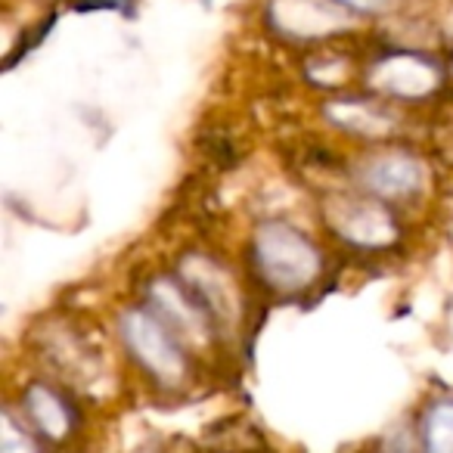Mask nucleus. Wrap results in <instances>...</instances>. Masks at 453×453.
<instances>
[{
  "label": "nucleus",
  "mask_w": 453,
  "mask_h": 453,
  "mask_svg": "<svg viewBox=\"0 0 453 453\" xmlns=\"http://www.w3.org/2000/svg\"><path fill=\"white\" fill-rule=\"evenodd\" d=\"M252 258L258 267V277L280 296L308 289L323 271V258L317 246L286 220H265L255 230Z\"/></svg>",
  "instance_id": "nucleus-1"
},
{
  "label": "nucleus",
  "mask_w": 453,
  "mask_h": 453,
  "mask_svg": "<svg viewBox=\"0 0 453 453\" xmlns=\"http://www.w3.org/2000/svg\"><path fill=\"white\" fill-rule=\"evenodd\" d=\"M121 339L131 348L134 360L150 372L158 382H180L183 372H187V360L177 345L180 335L156 314V311H125L121 314Z\"/></svg>",
  "instance_id": "nucleus-2"
},
{
  "label": "nucleus",
  "mask_w": 453,
  "mask_h": 453,
  "mask_svg": "<svg viewBox=\"0 0 453 453\" xmlns=\"http://www.w3.org/2000/svg\"><path fill=\"white\" fill-rule=\"evenodd\" d=\"M326 220L342 240L360 249H385L397 240L395 214L372 199H333Z\"/></svg>",
  "instance_id": "nucleus-3"
},
{
  "label": "nucleus",
  "mask_w": 453,
  "mask_h": 453,
  "mask_svg": "<svg viewBox=\"0 0 453 453\" xmlns=\"http://www.w3.org/2000/svg\"><path fill=\"white\" fill-rule=\"evenodd\" d=\"M150 304L180 339L189 342H205L211 333L214 320L208 317V311L199 304V298L189 292V286L183 280L158 277L150 286Z\"/></svg>",
  "instance_id": "nucleus-4"
},
{
  "label": "nucleus",
  "mask_w": 453,
  "mask_h": 453,
  "mask_svg": "<svg viewBox=\"0 0 453 453\" xmlns=\"http://www.w3.org/2000/svg\"><path fill=\"white\" fill-rule=\"evenodd\" d=\"M180 280L189 286L199 304L208 311L214 323H224V326H234L236 314H240V302H236L234 283L226 273H220L218 265H211L202 255H189L180 265Z\"/></svg>",
  "instance_id": "nucleus-5"
},
{
  "label": "nucleus",
  "mask_w": 453,
  "mask_h": 453,
  "mask_svg": "<svg viewBox=\"0 0 453 453\" xmlns=\"http://www.w3.org/2000/svg\"><path fill=\"white\" fill-rule=\"evenodd\" d=\"M360 183L379 199H410L426 183V165L407 152H385L364 165Z\"/></svg>",
  "instance_id": "nucleus-6"
},
{
  "label": "nucleus",
  "mask_w": 453,
  "mask_h": 453,
  "mask_svg": "<svg viewBox=\"0 0 453 453\" xmlns=\"http://www.w3.org/2000/svg\"><path fill=\"white\" fill-rule=\"evenodd\" d=\"M372 81L397 96H422L434 88L438 69L419 53H388L372 65Z\"/></svg>",
  "instance_id": "nucleus-7"
},
{
  "label": "nucleus",
  "mask_w": 453,
  "mask_h": 453,
  "mask_svg": "<svg viewBox=\"0 0 453 453\" xmlns=\"http://www.w3.org/2000/svg\"><path fill=\"white\" fill-rule=\"evenodd\" d=\"M271 16L280 32L296 38H317L345 26V16L326 0H271Z\"/></svg>",
  "instance_id": "nucleus-8"
},
{
  "label": "nucleus",
  "mask_w": 453,
  "mask_h": 453,
  "mask_svg": "<svg viewBox=\"0 0 453 453\" xmlns=\"http://www.w3.org/2000/svg\"><path fill=\"white\" fill-rule=\"evenodd\" d=\"M26 410H28V419L35 422V428L50 441H63L65 434L72 432V426H75L72 407L59 397V391L50 388V385H41V382L28 385Z\"/></svg>",
  "instance_id": "nucleus-9"
},
{
  "label": "nucleus",
  "mask_w": 453,
  "mask_h": 453,
  "mask_svg": "<svg viewBox=\"0 0 453 453\" xmlns=\"http://www.w3.org/2000/svg\"><path fill=\"white\" fill-rule=\"evenodd\" d=\"M326 119L351 134H364V137H382L391 127V115L382 106H372V103H360V100L329 103Z\"/></svg>",
  "instance_id": "nucleus-10"
},
{
  "label": "nucleus",
  "mask_w": 453,
  "mask_h": 453,
  "mask_svg": "<svg viewBox=\"0 0 453 453\" xmlns=\"http://www.w3.org/2000/svg\"><path fill=\"white\" fill-rule=\"evenodd\" d=\"M422 444L432 453H453V397H438L426 407Z\"/></svg>",
  "instance_id": "nucleus-11"
},
{
  "label": "nucleus",
  "mask_w": 453,
  "mask_h": 453,
  "mask_svg": "<svg viewBox=\"0 0 453 453\" xmlns=\"http://www.w3.org/2000/svg\"><path fill=\"white\" fill-rule=\"evenodd\" d=\"M16 422H13V416L10 413H4V438H0V450L4 453H26V450H35V441L28 438V434H19L16 432Z\"/></svg>",
  "instance_id": "nucleus-12"
},
{
  "label": "nucleus",
  "mask_w": 453,
  "mask_h": 453,
  "mask_svg": "<svg viewBox=\"0 0 453 453\" xmlns=\"http://www.w3.org/2000/svg\"><path fill=\"white\" fill-rule=\"evenodd\" d=\"M137 0H75V10H131Z\"/></svg>",
  "instance_id": "nucleus-13"
},
{
  "label": "nucleus",
  "mask_w": 453,
  "mask_h": 453,
  "mask_svg": "<svg viewBox=\"0 0 453 453\" xmlns=\"http://www.w3.org/2000/svg\"><path fill=\"white\" fill-rule=\"evenodd\" d=\"M339 7L354 10V13H376V10L385 7V0H335Z\"/></svg>",
  "instance_id": "nucleus-14"
}]
</instances>
